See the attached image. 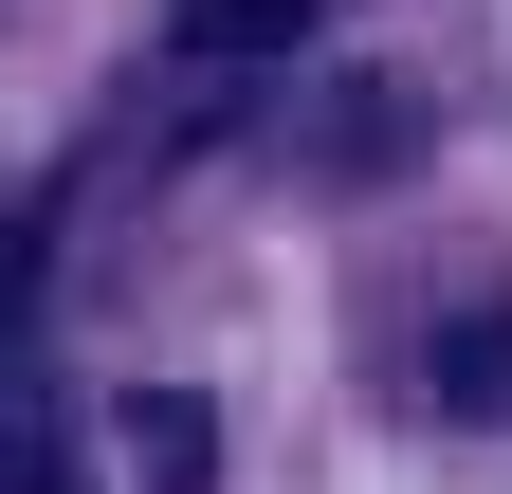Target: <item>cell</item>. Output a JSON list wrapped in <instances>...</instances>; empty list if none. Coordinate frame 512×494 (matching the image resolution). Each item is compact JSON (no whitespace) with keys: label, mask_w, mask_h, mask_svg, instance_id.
I'll return each mask as SVG.
<instances>
[{"label":"cell","mask_w":512,"mask_h":494,"mask_svg":"<svg viewBox=\"0 0 512 494\" xmlns=\"http://www.w3.org/2000/svg\"><path fill=\"white\" fill-rule=\"evenodd\" d=\"M19 293H37V238H0V348H19Z\"/></svg>","instance_id":"5"},{"label":"cell","mask_w":512,"mask_h":494,"mask_svg":"<svg viewBox=\"0 0 512 494\" xmlns=\"http://www.w3.org/2000/svg\"><path fill=\"white\" fill-rule=\"evenodd\" d=\"M439 403H512V312H458V330H439Z\"/></svg>","instance_id":"1"},{"label":"cell","mask_w":512,"mask_h":494,"mask_svg":"<svg viewBox=\"0 0 512 494\" xmlns=\"http://www.w3.org/2000/svg\"><path fill=\"white\" fill-rule=\"evenodd\" d=\"M311 19V0H202V19H183V55H202V74H238V55H275Z\"/></svg>","instance_id":"2"},{"label":"cell","mask_w":512,"mask_h":494,"mask_svg":"<svg viewBox=\"0 0 512 494\" xmlns=\"http://www.w3.org/2000/svg\"><path fill=\"white\" fill-rule=\"evenodd\" d=\"M0 494H74V458H55V440H19V458H0Z\"/></svg>","instance_id":"4"},{"label":"cell","mask_w":512,"mask_h":494,"mask_svg":"<svg viewBox=\"0 0 512 494\" xmlns=\"http://www.w3.org/2000/svg\"><path fill=\"white\" fill-rule=\"evenodd\" d=\"M202 458H220V440H202V403H147V476H165V494H202Z\"/></svg>","instance_id":"3"}]
</instances>
